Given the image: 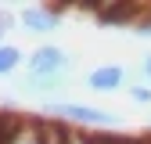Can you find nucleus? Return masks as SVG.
Wrapping results in <instances>:
<instances>
[{"label": "nucleus", "mask_w": 151, "mask_h": 144, "mask_svg": "<svg viewBox=\"0 0 151 144\" xmlns=\"http://www.w3.org/2000/svg\"><path fill=\"white\" fill-rule=\"evenodd\" d=\"M133 36H140V40H151V7L140 14V22L133 25Z\"/></svg>", "instance_id": "nucleus-11"}, {"label": "nucleus", "mask_w": 151, "mask_h": 144, "mask_svg": "<svg viewBox=\"0 0 151 144\" xmlns=\"http://www.w3.org/2000/svg\"><path fill=\"white\" fill-rule=\"evenodd\" d=\"M126 94H129L133 104H147L151 108V86L147 83H126Z\"/></svg>", "instance_id": "nucleus-10"}, {"label": "nucleus", "mask_w": 151, "mask_h": 144, "mask_svg": "<svg viewBox=\"0 0 151 144\" xmlns=\"http://www.w3.org/2000/svg\"><path fill=\"white\" fill-rule=\"evenodd\" d=\"M7 29H11V14L0 11V43H7Z\"/></svg>", "instance_id": "nucleus-13"}, {"label": "nucleus", "mask_w": 151, "mask_h": 144, "mask_svg": "<svg viewBox=\"0 0 151 144\" xmlns=\"http://www.w3.org/2000/svg\"><path fill=\"white\" fill-rule=\"evenodd\" d=\"M14 90L22 97H36L40 104H50V101H61V94L68 90V76H22Z\"/></svg>", "instance_id": "nucleus-5"}, {"label": "nucleus", "mask_w": 151, "mask_h": 144, "mask_svg": "<svg viewBox=\"0 0 151 144\" xmlns=\"http://www.w3.org/2000/svg\"><path fill=\"white\" fill-rule=\"evenodd\" d=\"M86 11L93 14V22L101 29H133L147 7L144 4H90Z\"/></svg>", "instance_id": "nucleus-4"}, {"label": "nucleus", "mask_w": 151, "mask_h": 144, "mask_svg": "<svg viewBox=\"0 0 151 144\" xmlns=\"http://www.w3.org/2000/svg\"><path fill=\"white\" fill-rule=\"evenodd\" d=\"M126 79H129V72L122 68V65H97V68H90L86 72V90H93V94H115V90H122L126 86Z\"/></svg>", "instance_id": "nucleus-6"}, {"label": "nucleus", "mask_w": 151, "mask_h": 144, "mask_svg": "<svg viewBox=\"0 0 151 144\" xmlns=\"http://www.w3.org/2000/svg\"><path fill=\"white\" fill-rule=\"evenodd\" d=\"M25 61V50L18 43H0V76H14Z\"/></svg>", "instance_id": "nucleus-7"}, {"label": "nucleus", "mask_w": 151, "mask_h": 144, "mask_svg": "<svg viewBox=\"0 0 151 144\" xmlns=\"http://www.w3.org/2000/svg\"><path fill=\"white\" fill-rule=\"evenodd\" d=\"M43 115L54 119V122L72 126V130H115V126H119L115 112L97 108V104H83V101H68V97L43 104Z\"/></svg>", "instance_id": "nucleus-1"}, {"label": "nucleus", "mask_w": 151, "mask_h": 144, "mask_svg": "<svg viewBox=\"0 0 151 144\" xmlns=\"http://www.w3.org/2000/svg\"><path fill=\"white\" fill-rule=\"evenodd\" d=\"M76 58L58 43H40L25 54V76H68Z\"/></svg>", "instance_id": "nucleus-2"}, {"label": "nucleus", "mask_w": 151, "mask_h": 144, "mask_svg": "<svg viewBox=\"0 0 151 144\" xmlns=\"http://www.w3.org/2000/svg\"><path fill=\"white\" fill-rule=\"evenodd\" d=\"M18 29H25L32 36H54L65 22V7H54V4H22L18 7Z\"/></svg>", "instance_id": "nucleus-3"}, {"label": "nucleus", "mask_w": 151, "mask_h": 144, "mask_svg": "<svg viewBox=\"0 0 151 144\" xmlns=\"http://www.w3.org/2000/svg\"><path fill=\"white\" fill-rule=\"evenodd\" d=\"M65 140H68V126L40 115V144H65Z\"/></svg>", "instance_id": "nucleus-9"}, {"label": "nucleus", "mask_w": 151, "mask_h": 144, "mask_svg": "<svg viewBox=\"0 0 151 144\" xmlns=\"http://www.w3.org/2000/svg\"><path fill=\"white\" fill-rule=\"evenodd\" d=\"M140 76H144V83L151 86V50H147L144 58H140Z\"/></svg>", "instance_id": "nucleus-12"}, {"label": "nucleus", "mask_w": 151, "mask_h": 144, "mask_svg": "<svg viewBox=\"0 0 151 144\" xmlns=\"http://www.w3.org/2000/svg\"><path fill=\"white\" fill-rule=\"evenodd\" d=\"M11 144H40V115H22Z\"/></svg>", "instance_id": "nucleus-8"}]
</instances>
